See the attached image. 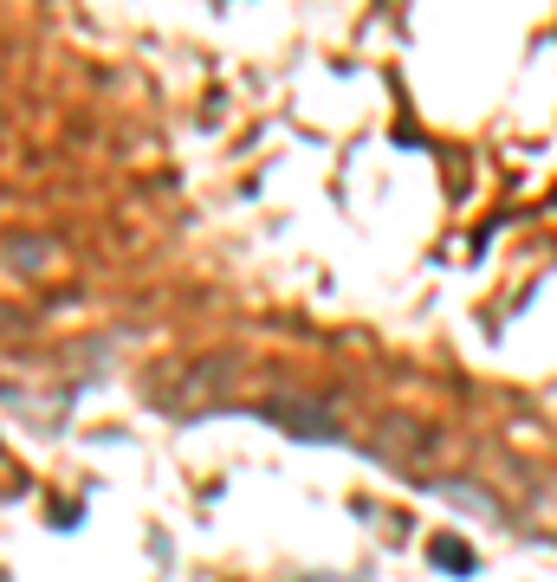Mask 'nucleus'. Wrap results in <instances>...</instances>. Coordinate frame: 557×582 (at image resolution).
Returning <instances> with one entry per match:
<instances>
[{
	"label": "nucleus",
	"mask_w": 557,
	"mask_h": 582,
	"mask_svg": "<svg viewBox=\"0 0 557 582\" xmlns=\"http://www.w3.org/2000/svg\"><path fill=\"white\" fill-rule=\"evenodd\" d=\"M273 421H285L292 434H331V421H324V414H305L298 401H285V408H273Z\"/></svg>",
	"instance_id": "nucleus-2"
},
{
	"label": "nucleus",
	"mask_w": 557,
	"mask_h": 582,
	"mask_svg": "<svg viewBox=\"0 0 557 582\" xmlns=\"http://www.w3.org/2000/svg\"><path fill=\"white\" fill-rule=\"evenodd\" d=\"M13 259H20L26 272H39V279H46V272H59V259H52V246H39V240H33V246H13Z\"/></svg>",
	"instance_id": "nucleus-3"
},
{
	"label": "nucleus",
	"mask_w": 557,
	"mask_h": 582,
	"mask_svg": "<svg viewBox=\"0 0 557 582\" xmlns=\"http://www.w3.org/2000/svg\"><path fill=\"white\" fill-rule=\"evenodd\" d=\"M428 557L441 563L447 576H467V570H473V550L460 544V537H434V544H428Z\"/></svg>",
	"instance_id": "nucleus-1"
}]
</instances>
